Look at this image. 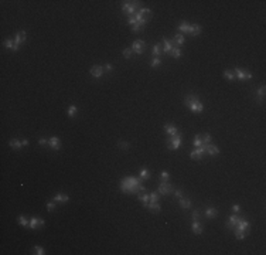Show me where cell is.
Instances as JSON below:
<instances>
[{"label": "cell", "mask_w": 266, "mask_h": 255, "mask_svg": "<svg viewBox=\"0 0 266 255\" xmlns=\"http://www.w3.org/2000/svg\"><path fill=\"white\" fill-rule=\"evenodd\" d=\"M239 210H241V207H239L238 204H233V206H232V211H233V213H238Z\"/></svg>", "instance_id": "obj_52"}, {"label": "cell", "mask_w": 266, "mask_h": 255, "mask_svg": "<svg viewBox=\"0 0 266 255\" xmlns=\"http://www.w3.org/2000/svg\"><path fill=\"white\" fill-rule=\"evenodd\" d=\"M38 143H40V145H45V143H48V140H47L45 138H40V139H38Z\"/></svg>", "instance_id": "obj_51"}, {"label": "cell", "mask_w": 266, "mask_h": 255, "mask_svg": "<svg viewBox=\"0 0 266 255\" xmlns=\"http://www.w3.org/2000/svg\"><path fill=\"white\" fill-rule=\"evenodd\" d=\"M149 197H150V201H152V203H156V201H159V197H160V196H159V193L153 191V193L149 194Z\"/></svg>", "instance_id": "obj_35"}, {"label": "cell", "mask_w": 266, "mask_h": 255, "mask_svg": "<svg viewBox=\"0 0 266 255\" xmlns=\"http://www.w3.org/2000/svg\"><path fill=\"white\" fill-rule=\"evenodd\" d=\"M140 29H143V26H140V24H137V23H136L135 26H132V30H133L135 33H139V31H140Z\"/></svg>", "instance_id": "obj_45"}, {"label": "cell", "mask_w": 266, "mask_h": 255, "mask_svg": "<svg viewBox=\"0 0 266 255\" xmlns=\"http://www.w3.org/2000/svg\"><path fill=\"white\" fill-rule=\"evenodd\" d=\"M47 210H48V211H54V210H55V204H54V201H50V203L47 204Z\"/></svg>", "instance_id": "obj_46"}, {"label": "cell", "mask_w": 266, "mask_h": 255, "mask_svg": "<svg viewBox=\"0 0 266 255\" xmlns=\"http://www.w3.org/2000/svg\"><path fill=\"white\" fill-rule=\"evenodd\" d=\"M91 74H92V77L99 78V77H102V74H103V68L99 67V65H94V67L91 68Z\"/></svg>", "instance_id": "obj_13"}, {"label": "cell", "mask_w": 266, "mask_h": 255, "mask_svg": "<svg viewBox=\"0 0 266 255\" xmlns=\"http://www.w3.org/2000/svg\"><path fill=\"white\" fill-rule=\"evenodd\" d=\"M190 29H191V26L188 23H186V21H183V23L178 24V30L183 31V33H190Z\"/></svg>", "instance_id": "obj_23"}, {"label": "cell", "mask_w": 266, "mask_h": 255, "mask_svg": "<svg viewBox=\"0 0 266 255\" xmlns=\"http://www.w3.org/2000/svg\"><path fill=\"white\" fill-rule=\"evenodd\" d=\"M191 228H192V231H194L195 234H201V232H202V225H201L200 222H197V221H194V222H192Z\"/></svg>", "instance_id": "obj_24"}, {"label": "cell", "mask_w": 266, "mask_h": 255, "mask_svg": "<svg viewBox=\"0 0 266 255\" xmlns=\"http://www.w3.org/2000/svg\"><path fill=\"white\" fill-rule=\"evenodd\" d=\"M190 157H191V159H201L202 156H201V154H200L197 150H192V152H191V154H190Z\"/></svg>", "instance_id": "obj_40"}, {"label": "cell", "mask_w": 266, "mask_h": 255, "mask_svg": "<svg viewBox=\"0 0 266 255\" xmlns=\"http://www.w3.org/2000/svg\"><path fill=\"white\" fill-rule=\"evenodd\" d=\"M145 41H142V40H136L133 44H132V51L133 53H136V54H142L143 53V50H145Z\"/></svg>", "instance_id": "obj_8"}, {"label": "cell", "mask_w": 266, "mask_h": 255, "mask_svg": "<svg viewBox=\"0 0 266 255\" xmlns=\"http://www.w3.org/2000/svg\"><path fill=\"white\" fill-rule=\"evenodd\" d=\"M205 153H208V154H218V153H220V149H218L217 146L207 143V145H205Z\"/></svg>", "instance_id": "obj_14"}, {"label": "cell", "mask_w": 266, "mask_h": 255, "mask_svg": "<svg viewBox=\"0 0 266 255\" xmlns=\"http://www.w3.org/2000/svg\"><path fill=\"white\" fill-rule=\"evenodd\" d=\"M184 102H186V105H187L191 111H194V112H201V111L204 109L202 104L198 101V98H197L195 95H191V94L187 95L186 99H184Z\"/></svg>", "instance_id": "obj_2"}, {"label": "cell", "mask_w": 266, "mask_h": 255, "mask_svg": "<svg viewBox=\"0 0 266 255\" xmlns=\"http://www.w3.org/2000/svg\"><path fill=\"white\" fill-rule=\"evenodd\" d=\"M137 7H139V1H125V4L122 6V11L126 13L127 16H133L137 13Z\"/></svg>", "instance_id": "obj_3"}, {"label": "cell", "mask_w": 266, "mask_h": 255, "mask_svg": "<svg viewBox=\"0 0 266 255\" xmlns=\"http://www.w3.org/2000/svg\"><path fill=\"white\" fill-rule=\"evenodd\" d=\"M38 225H44V220L37 218V217H33L31 221H30V228H31V230H36Z\"/></svg>", "instance_id": "obj_15"}, {"label": "cell", "mask_w": 266, "mask_h": 255, "mask_svg": "<svg viewBox=\"0 0 266 255\" xmlns=\"http://www.w3.org/2000/svg\"><path fill=\"white\" fill-rule=\"evenodd\" d=\"M17 44H21V43H24L26 41V31H19L17 34H16V40H14Z\"/></svg>", "instance_id": "obj_22"}, {"label": "cell", "mask_w": 266, "mask_h": 255, "mask_svg": "<svg viewBox=\"0 0 266 255\" xmlns=\"http://www.w3.org/2000/svg\"><path fill=\"white\" fill-rule=\"evenodd\" d=\"M224 77L229 81H232V79H235V73L232 70H227V71H224Z\"/></svg>", "instance_id": "obj_31"}, {"label": "cell", "mask_w": 266, "mask_h": 255, "mask_svg": "<svg viewBox=\"0 0 266 255\" xmlns=\"http://www.w3.org/2000/svg\"><path fill=\"white\" fill-rule=\"evenodd\" d=\"M9 145H10V147H13V149H21L23 143H21L19 139H13V140L9 142Z\"/></svg>", "instance_id": "obj_25"}, {"label": "cell", "mask_w": 266, "mask_h": 255, "mask_svg": "<svg viewBox=\"0 0 266 255\" xmlns=\"http://www.w3.org/2000/svg\"><path fill=\"white\" fill-rule=\"evenodd\" d=\"M174 196L178 197V198H181V197H183V190H176V191H174Z\"/></svg>", "instance_id": "obj_50"}, {"label": "cell", "mask_w": 266, "mask_h": 255, "mask_svg": "<svg viewBox=\"0 0 266 255\" xmlns=\"http://www.w3.org/2000/svg\"><path fill=\"white\" fill-rule=\"evenodd\" d=\"M159 193L160 194H173L174 193V188H173V184L167 182H160L159 184Z\"/></svg>", "instance_id": "obj_4"}, {"label": "cell", "mask_w": 266, "mask_h": 255, "mask_svg": "<svg viewBox=\"0 0 266 255\" xmlns=\"http://www.w3.org/2000/svg\"><path fill=\"white\" fill-rule=\"evenodd\" d=\"M161 53H163V45H161V44H156V45L153 47V54H154V57H159Z\"/></svg>", "instance_id": "obj_26"}, {"label": "cell", "mask_w": 266, "mask_h": 255, "mask_svg": "<svg viewBox=\"0 0 266 255\" xmlns=\"http://www.w3.org/2000/svg\"><path fill=\"white\" fill-rule=\"evenodd\" d=\"M201 33V26H198V24H192L190 29V34L192 37H197L198 34Z\"/></svg>", "instance_id": "obj_21"}, {"label": "cell", "mask_w": 266, "mask_h": 255, "mask_svg": "<svg viewBox=\"0 0 266 255\" xmlns=\"http://www.w3.org/2000/svg\"><path fill=\"white\" fill-rule=\"evenodd\" d=\"M120 190L123 193H137L139 190L140 191H146L145 186L142 184V180L140 179H136V177H126L120 182Z\"/></svg>", "instance_id": "obj_1"}, {"label": "cell", "mask_w": 266, "mask_h": 255, "mask_svg": "<svg viewBox=\"0 0 266 255\" xmlns=\"http://www.w3.org/2000/svg\"><path fill=\"white\" fill-rule=\"evenodd\" d=\"M78 112V109H76V107L75 105H71L70 108H68V116L70 118H74L75 116V113Z\"/></svg>", "instance_id": "obj_33"}, {"label": "cell", "mask_w": 266, "mask_h": 255, "mask_svg": "<svg viewBox=\"0 0 266 255\" xmlns=\"http://www.w3.org/2000/svg\"><path fill=\"white\" fill-rule=\"evenodd\" d=\"M249 228H251V224H249L246 220L241 218L239 220V222L235 225L233 230H239V231H242V232H249Z\"/></svg>", "instance_id": "obj_7"}, {"label": "cell", "mask_w": 266, "mask_h": 255, "mask_svg": "<svg viewBox=\"0 0 266 255\" xmlns=\"http://www.w3.org/2000/svg\"><path fill=\"white\" fill-rule=\"evenodd\" d=\"M181 145V133H177L168 139V149H178Z\"/></svg>", "instance_id": "obj_5"}, {"label": "cell", "mask_w": 266, "mask_h": 255, "mask_svg": "<svg viewBox=\"0 0 266 255\" xmlns=\"http://www.w3.org/2000/svg\"><path fill=\"white\" fill-rule=\"evenodd\" d=\"M171 41H173V45H174V47H180V45L184 43V36H183V34H176Z\"/></svg>", "instance_id": "obj_16"}, {"label": "cell", "mask_w": 266, "mask_h": 255, "mask_svg": "<svg viewBox=\"0 0 266 255\" xmlns=\"http://www.w3.org/2000/svg\"><path fill=\"white\" fill-rule=\"evenodd\" d=\"M180 207H181V208H184V210L190 208V207H191V201H190V200H186V198H181V200H180Z\"/></svg>", "instance_id": "obj_29"}, {"label": "cell", "mask_w": 266, "mask_h": 255, "mask_svg": "<svg viewBox=\"0 0 266 255\" xmlns=\"http://www.w3.org/2000/svg\"><path fill=\"white\" fill-rule=\"evenodd\" d=\"M146 207H147L150 211H153V213H159V211L161 210V207H160V204H159L157 201H156V203H152V201H150Z\"/></svg>", "instance_id": "obj_18"}, {"label": "cell", "mask_w": 266, "mask_h": 255, "mask_svg": "<svg viewBox=\"0 0 266 255\" xmlns=\"http://www.w3.org/2000/svg\"><path fill=\"white\" fill-rule=\"evenodd\" d=\"M173 47H174V45H173V41L164 38V43H163V51H164L166 54H170L171 50H173Z\"/></svg>", "instance_id": "obj_11"}, {"label": "cell", "mask_w": 266, "mask_h": 255, "mask_svg": "<svg viewBox=\"0 0 266 255\" xmlns=\"http://www.w3.org/2000/svg\"><path fill=\"white\" fill-rule=\"evenodd\" d=\"M150 176L152 174H150V172L147 169H142L140 170V179H146L147 180V179H150Z\"/></svg>", "instance_id": "obj_32"}, {"label": "cell", "mask_w": 266, "mask_h": 255, "mask_svg": "<svg viewBox=\"0 0 266 255\" xmlns=\"http://www.w3.org/2000/svg\"><path fill=\"white\" fill-rule=\"evenodd\" d=\"M48 145L51 146L54 150H58V149L61 147V142H60V139H58V138H55V136H54V138H50V139H48Z\"/></svg>", "instance_id": "obj_12"}, {"label": "cell", "mask_w": 266, "mask_h": 255, "mask_svg": "<svg viewBox=\"0 0 266 255\" xmlns=\"http://www.w3.org/2000/svg\"><path fill=\"white\" fill-rule=\"evenodd\" d=\"M164 130H166V133H168L170 136H174V135L178 133L177 128H176L173 123H167V125H164Z\"/></svg>", "instance_id": "obj_10"}, {"label": "cell", "mask_w": 266, "mask_h": 255, "mask_svg": "<svg viewBox=\"0 0 266 255\" xmlns=\"http://www.w3.org/2000/svg\"><path fill=\"white\" fill-rule=\"evenodd\" d=\"M242 218V217H239V216H236V214H233V216H231L228 220V222H227V227L228 228H231V230H233L235 228V225L239 222V220Z\"/></svg>", "instance_id": "obj_9"}, {"label": "cell", "mask_w": 266, "mask_h": 255, "mask_svg": "<svg viewBox=\"0 0 266 255\" xmlns=\"http://www.w3.org/2000/svg\"><path fill=\"white\" fill-rule=\"evenodd\" d=\"M194 145L197 146V147H200V146L202 145V139H201L200 135H195V138H194Z\"/></svg>", "instance_id": "obj_36"}, {"label": "cell", "mask_w": 266, "mask_h": 255, "mask_svg": "<svg viewBox=\"0 0 266 255\" xmlns=\"http://www.w3.org/2000/svg\"><path fill=\"white\" fill-rule=\"evenodd\" d=\"M132 53H133L132 48H125V50H123V57H125V58H130Z\"/></svg>", "instance_id": "obj_37"}, {"label": "cell", "mask_w": 266, "mask_h": 255, "mask_svg": "<svg viewBox=\"0 0 266 255\" xmlns=\"http://www.w3.org/2000/svg\"><path fill=\"white\" fill-rule=\"evenodd\" d=\"M191 217H192L194 221H197V220L200 218V213H198V211H192V216H191Z\"/></svg>", "instance_id": "obj_49"}, {"label": "cell", "mask_w": 266, "mask_h": 255, "mask_svg": "<svg viewBox=\"0 0 266 255\" xmlns=\"http://www.w3.org/2000/svg\"><path fill=\"white\" fill-rule=\"evenodd\" d=\"M235 235H236L238 240H242V238L245 237V232H242V231H239V230H235Z\"/></svg>", "instance_id": "obj_44"}, {"label": "cell", "mask_w": 266, "mask_h": 255, "mask_svg": "<svg viewBox=\"0 0 266 255\" xmlns=\"http://www.w3.org/2000/svg\"><path fill=\"white\" fill-rule=\"evenodd\" d=\"M102 68H103V73H111V71L113 70V67H112L111 64H105Z\"/></svg>", "instance_id": "obj_43"}, {"label": "cell", "mask_w": 266, "mask_h": 255, "mask_svg": "<svg viewBox=\"0 0 266 255\" xmlns=\"http://www.w3.org/2000/svg\"><path fill=\"white\" fill-rule=\"evenodd\" d=\"M4 45H6L7 48L13 50V51H17L19 47H20V44H17L16 41H11V40H6V41H4Z\"/></svg>", "instance_id": "obj_17"}, {"label": "cell", "mask_w": 266, "mask_h": 255, "mask_svg": "<svg viewBox=\"0 0 266 255\" xmlns=\"http://www.w3.org/2000/svg\"><path fill=\"white\" fill-rule=\"evenodd\" d=\"M21 143H23V146H27V145H29V140H27V139H23V140H21Z\"/></svg>", "instance_id": "obj_53"}, {"label": "cell", "mask_w": 266, "mask_h": 255, "mask_svg": "<svg viewBox=\"0 0 266 255\" xmlns=\"http://www.w3.org/2000/svg\"><path fill=\"white\" fill-rule=\"evenodd\" d=\"M217 210L214 208V207H208L207 210H205V216H207V218H215L217 217Z\"/></svg>", "instance_id": "obj_20"}, {"label": "cell", "mask_w": 266, "mask_h": 255, "mask_svg": "<svg viewBox=\"0 0 266 255\" xmlns=\"http://www.w3.org/2000/svg\"><path fill=\"white\" fill-rule=\"evenodd\" d=\"M33 251H34V254H38V255H44V254H45V252H44V250H42L41 247H34V250H33Z\"/></svg>", "instance_id": "obj_42"}, {"label": "cell", "mask_w": 266, "mask_h": 255, "mask_svg": "<svg viewBox=\"0 0 266 255\" xmlns=\"http://www.w3.org/2000/svg\"><path fill=\"white\" fill-rule=\"evenodd\" d=\"M127 21H129V24H132V26H135V24H136V19H135V16H129V19H127Z\"/></svg>", "instance_id": "obj_48"}, {"label": "cell", "mask_w": 266, "mask_h": 255, "mask_svg": "<svg viewBox=\"0 0 266 255\" xmlns=\"http://www.w3.org/2000/svg\"><path fill=\"white\" fill-rule=\"evenodd\" d=\"M160 63H161V60H160L159 57H154V58L152 60V64H150V65H152V67H159Z\"/></svg>", "instance_id": "obj_38"}, {"label": "cell", "mask_w": 266, "mask_h": 255, "mask_svg": "<svg viewBox=\"0 0 266 255\" xmlns=\"http://www.w3.org/2000/svg\"><path fill=\"white\" fill-rule=\"evenodd\" d=\"M119 147L123 149V150H127V149H129V143H126V142H119Z\"/></svg>", "instance_id": "obj_47"}, {"label": "cell", "mask_w": 266, "mask_h": 255, "mask_svg": "<svg viewBox=\"0 0 266 255\" xmlns=\"http://www.w3.org/2000/svg\"><path fill=\"white\" fill-rule=\"evenodd\" d=\"M17 221H19V224H21L23 227H27V225H30V222L27 221V218H26V217H23V216H20V217L17 218Z\"/></svg>", "instance_id": "obj_34"}, {"label": "cell", "mask_w": 266, "mask_h": 255, "mask_svg": "<svg viewBox=\"0 0 266 255\" xmlns=\"http://www.w3.org/2000/svg\"><path fill=\"white\" fill-rule=\"evenodd\" d=\"M265 91H266V88H265V85H263V87H261L259 91L256 92V94H258V95H256V101H258V102H262V98H263V95H265Z\"/></svg>", "instance_id": "obj_27"}, {"label": "cell", "mask_w": 266, "mask_h": 255, "mask_svg": "<svg viewBox=\"0 0 266 255\" xmlns=\"http://www.w3.org/2000/svg\"><path fill=\"white\" fill-rule=\"evenodd\" d=\"M68 196L67 194H62V193H58V194H55L54 196V201H60V203H65V201H68Z\"/></svg>", "instance_id": "obj_19"}, {"label": "cell", "mask_w": 266, "mask_h": 255, "mask_svg": "<svg viewBox=\"0 0 266 255\" xmlns=\"http://www.w3.org/2000/svg\"><path fill=\"white\" fill-rule=\"evenodd\" d=\"M201 139H202V143H210L211 136H210L208 133H205V135H202V136H201Z\"/></svg>", "instance_id": "obj_41"}, {"label": "cell", "mask_w": 266, "mask_h": 255, "mask_svg": "<svg viewBox=\"0 0 266 255\" xmlns=\"http://www.w3.org/2000/svg\"><path fill=\"white\" fill-rule=\"evenodd\" d=\"M137 198H139L140 201H143V203H147V201L150 200V197H149V194H146V191H145V193H139V194H137Z\"/></svg>", "instance_id": "obj_30"}, {"label": "cell", "mask_w": 266, "mask_h": 255, "mask_svg": "<svg viewBox=\"0 0 266 255\" xmlns=\"http://www.w3.org/2000/svg\"><path fill=\"white\" fill-rule=\"evenodd\" d=\"M170 55H171V57H174V58H180V57H181V50H180L178 47H173V50H171Z\"/></svg>", "instance_id": "obj_28"}, {"label": "cell", "mask_w": 266, "mask_h": 255, "mask_svg": "<svg viewBox=\"0 0 266 255\" xmlns=\"http://www.w3.org/2000/svg\"><path fill=\"white\" fill-rule=\"evenodd\" d=\"M232 71L235 73V77H238V79H241V81H245V79H251V78H252V74L248 73L246 70L235 68V70H232Z\"/></svg>", "instance_id": "obj_6"}, {"label": "cell", "mask_w": 266, "mask_h": 255, "mask_svg": "<svg viewBox=\"0 0 266 255\" xmlns=\"http://www.w3.org/2000/svg\"><path fill=\"white\" fill-rule=\"evenodd\" d=\"M168 177H170V174H168L167 172H161V174H160L161 182H167V180H168Z\"/></svg>", "instance_id": "obj_39"}]
</instances>
